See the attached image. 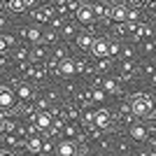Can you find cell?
Returning <instances> with one entry per match:
<instances>
[{
  "instance_id": "6da1fadb",
  "label": "cell",
  "mask_w": 156,
  "mask_h": 156,
  "mask_svg": "<svg viewBox=\"0 0 156 156\" xmlns=\"http://www.w3.org/2000/svg\"><path fill=\"white\" fill-rule=\"evenodd\" d=\"M151 98L149 96H144V93H137V96L130 98V112L135 114V117H147L151 112Z\"/></svg>"
},
{
  "instance_id": "7a4b0ae2",
  "label": "cell",
  "mask_w": 156,
  "mask_h": 156,
  "mask_svg": "<svg viewBox=\"0 0 156 156\" xmlns=\"http://www.w3.org/2000/svg\"><path fill=\"white\" fill-rule=\"evenodd\" d=\"M96 19V7L91 5H79L77 7V21L79 23H91Z\"/></svg>"
},
{
  "instance_id": "3957f363",
  "label": "cell",
  "mask_w": 156,
  "mask_h": 156,
  "mask_svg": "<svg viewBox=\"0 0 156 156\" xmlns=\"http://www.w3.org/2000/svg\"><path fill=\"white\" fill-rule=\"evenodd\" d=\"M16 100H19V98L14 96V93L9 91L7 86H2V89H0V107H2V110H9V107H14V103H16Z\"/></svg>"
},
{
  "instance_id": "277c9868",
  "label": "cell",
  "mask_w": 156,
  "mask_h": 156,
  "mask_svg": "<svg viewBox=\"0 0 156 156\" xmlns=\"http://www.w3.org/2000/svg\"><path fill=\"white\" fill-rule=\"evenodd\" d=\"M110 42H107V40H96V42H93V47H91V54L93 56H98V58H105V56H107V54H110Z\"/></svg>"
},
{
  "instance_id": "5b68a950",
  "label": "cell",
  "mask_w": 156,
  "mask_h": 156,
  "mask_svg": "<svg viewBox=\"0 0 156 156\" xmlns=\"http://www.w3.org/2000/svg\"><path fill=\"white\" fill-rule=\"evenodd\" d=\"M56 154L58 156H75L77 154V147H75L72 140H63V142H58V147H56Z\"/></svg>"
},
{
  "instance_id": "8992f818",
  "label": "cell",
  "mask_w": 156,
  "mask_h": 156,
  "mask_svg": "<svg viewBox=\"0 0 156 156\" xmlns=\"http://www.w3.org/2000/svg\"><path fill=\"white\" fill-rule=\"evenodd\" d=\"M93 124H96L98 128H107V126H110V112L107 110L96 112V114H93Z\"/></svg>"
},
{
  "instance_id": "52a82bcc",
  "label": "cell",
  "mask_w": 156,
  "mask_h": 156,
  "mask_svg": "<svg viewBox=\"0 0 156 156\" xmlns=\"http://www.w3.org/2000/svg\"><path fill=\"white\" fill-rule=\"evenodd\" d=\"M35 126H37L40 130H47L51 126V114H49V112H40L37 117H35Z\"/></svg>"
},
{
  "instance_id": "ba28073f",
  "label": "cell",
  "mask_w": 156,
  "mask_h": 156,
  "mask_svg": "<svg viewBox=\"0 0 156 156\" xmlns=\"http://www.w3.org/2000/svg\"><path fill=\"white\" fill-rule=\"evenodd\" d=\"M130 137L133 140H137V142H142V140H147V128L140 124H133L130 126Z\"/></svg>"
},
{
  "instance_id": "9c48e42d",
  "label": "cell",
  "mask_w": 156,
  "mask_h": 156,
  "mask_svg": "<svg viewBox=\"0 0 156 156\" xmlns=\"http://www.w3.org/2000/svg\"><path fill=\"white\" fill-rule=\"evenodd\" d=\"M16 98H19L21 103H28V100L33 98V89H30L28 84H21V86H19V96H16Z\"/></svg>"
},
{
  "instance_id": "30bf717a",
  "label": "cell",
  "mask_w": 156,
  "mask_h": 156,
  "mask_svg": "<svg viewBox=\"0 0 156 156\" xmlns=\"http://www.w3.org/2000/svg\"><path fill=\"white\" fill-rule=\"evenodd\" d=\"M61 72H63L65 77L75 75V72H77V63H75V61H63V63H61Z\"/></svg>"
},
{
  "instance_id": "8fae6325",
  "label": "cell",
  "mask_w": 156,
  "mask_h": 156,
  "mask_svg": "<svg viewBox=\"0 0 156 156\" xmlns=\"http://www.w3.org/2000/svg\"><path fill=\"white\" fill-rule=\"evenodd\" d=\"M126 16H128L126 7H114V9H112V19H114V21H124Z\"/></svg>"
},
{
  "instance_id": "7c38bea8",
  "label": "cell",
  "mask_w": 156,
  "mask_h": 156,
  "mask_svg": "<svg viewBox=\"0 0 156 156\" xmlns=\"http://www.w3.org/2000/svg\"><path fill=\"white\" fill-rule=\"evenodd\" d=\"M42 147H44V144H42L40 137H30V140H28V149L30 151H42Z\"/></svg>"
},
{
  "instance_id": "4fadbf2b",
  "label": "cell",
  "mask_w": 156,
  "mask_h": 156,
  "mask_svg": "<svg viewBox=\"0 0 156 156\" xmlns=\"http://www.w3.org/2000/svg\"><path fill=\"white\" fill-rule=\"evenodd\" d=\"M26 37L30 40V42H40L42 33H40V28H28V30H26Z\"/></svg>"
},
{
  "instance_id": "5bb4252c",
  "label": "cell",
  "mask_w": 156,
  "mask_h": 156,
  "mask_svg": "<svg viewBox=\"0 0 156 156\" xmlns=\"http://www.w3.org/2000/svg\"><path fill=\"white\" fill-rule=\"evenodd\" d=\"M93 42H96V40H93L91 35H82V37H79V44H82V49H91Z\"/></svg>"
},
{
  "instance_id": "9a60e30c",
  "label": "cell",
  "mask_w": 156,
  "mask_h": 156,
  "mask_svg": "<svg viewBox=\"0 0 156 156\" xmlns=\"http://www.w3.org/2000/svg\"><path fill=\"white\" fill-rule=\"evenodd\" d=\"M93 100H103V93H100V91H93Z\"/></svg>"
},
{
  "instance_id": "2e32d148",
  "label": "cell",
  "mask_w": 156,
  "mask_h": 156,
  "mask_svg": "<svg viewBox=\"0 0 156 156\" xmlns=\"http://www.w3.org/2000/svg\"><path fill=\"white\" fill-rule=\"evenodd\" d=\"M2 156H14V154H12V151H2Z\"/></svg>"
}]
</instances>
